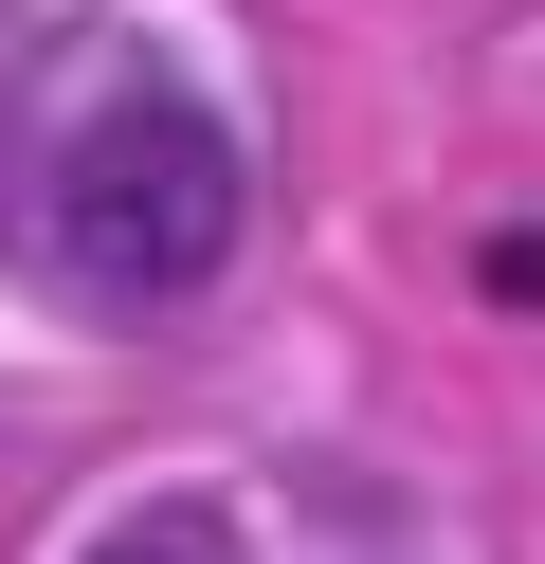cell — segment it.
<instances>
[{"mask_svg": "<svg viewBox=\"0 0 545 564\" xmlns=\"http://www.w3.org/2000/svg\"><path fill=\"white\" fill-rule=\"evenodd\" d=\"M73 564H237V528H218V510H128V528H91Z\"/></svg>", "mask_w": 545, "mask_h": 564, "instance_id": "7a4b0ae2", "label": "cell"}, {"mask_svg": "<svg viewBox=\"0 0 545 564\" xmlns=\"http://www.w3.org/2000/svg\"><path fill=\"white\" fill-rule=\"evenodd\" d=\"M55 256L91 273V292H128V310L200 292V273L237 256V147H218L182 91L91 110V128L55 147Z\"/></svg>", "mask_w": 545, "mask_h": 564, "instance_id": "6da1fadb", "label": "cell"}]
</instances>
